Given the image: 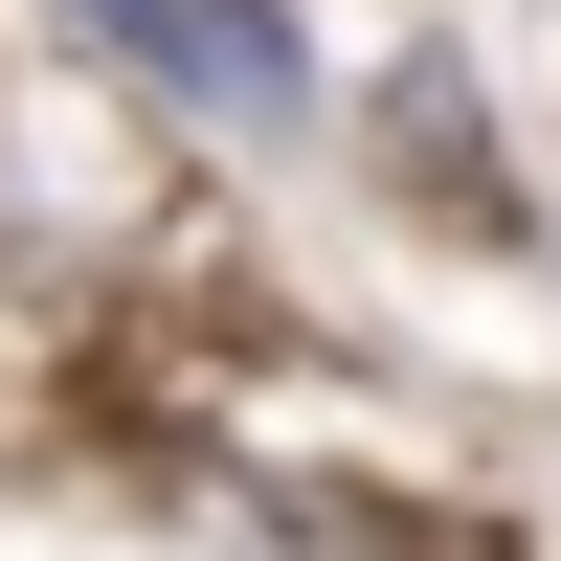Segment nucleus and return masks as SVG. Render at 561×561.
Listing matches in <instances>:
<instances>
[{"mask_svg":"<svg viewBox=\"0 0 561 561\" xmlns=\"http://www.w3.org/2000/svg\"><path fill=\"white\" fill-rule=\"evenodd\" d=\"M90 23V68H135L158 113H203V135H314V68H293V0H68Z\"/></svg>","mask_w":561,"mask_h":561,"instance_id":"f257e3e1","label":"nucleus"}]
</instances>
